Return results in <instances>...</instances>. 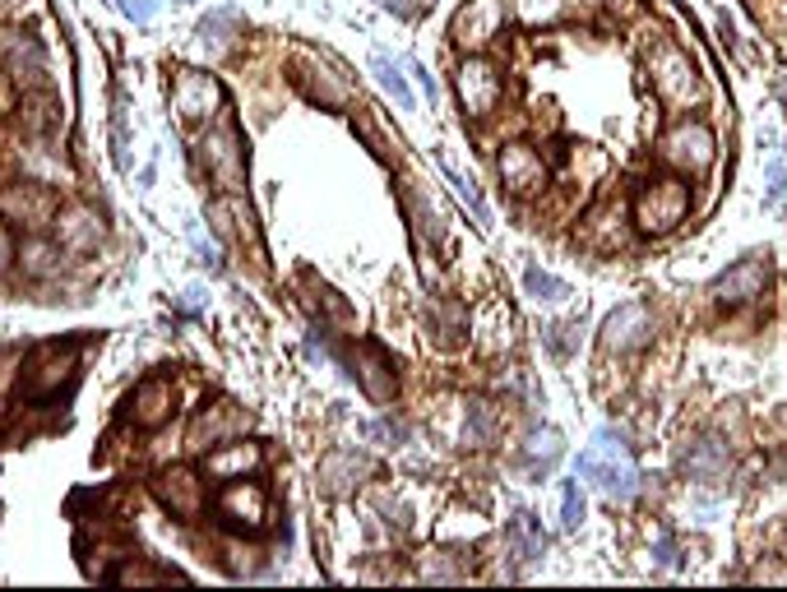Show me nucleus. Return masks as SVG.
Returning <instances> with one entry per match:
<instances>
[{"label": "nucleus", "mask_w": 787, "mask_h": 592, "mask_svg": "<svg viewBox=\"0 0 787 592\" xmlns=\"http://www.w3.org/2000/svg\"><path fill=\"white\" fill-rule=\"evenodd\" d=\"M686 218H690V181L676 177V171L649 177L630 195V222H635L639 236H672L686 228Z\"/></svg>", "instance_id": "f257e3e1"}, {"label": "nucleus", "mask_w": 787, "mask_h": 592, "mask_svg": "<svg viewBox=\"0 0 787 592\" xmlns=\"http://www.w3.org/2000/svg\"><path fill=\"white\" fill-rule=\"evenodd\" d=\"M644 75L649 89L668 112H695L705 102V75L690 61V51H681L676 42H653L644 56Z\"/></svg>", "instance_id": "f03ea898"}, {"label": "nucleus", "mask_w": 787, "mask_h": 592, "mask_svg": "<svg viewBox=\"0 0 787 592\" xmlns=\"http://www.w3.org/2000/svg\"><path fill=\"white\" fill-rule=\"evenodd\" d=\"M658 163L676 171V177H709L713 163H719V134H713L709 120H699V116H676L668 130L658 134Z\"/></svg>", "instance_id": "7ed1b4c3"}, {"label": "nucleus", "mask_w": 787, "mask_h": 592, "mask_svg": "<svg viewBox=\"0 0 787 592\" xmlns=\"http://www.w3.org/2000/svg\"><path fill=\"white\" fill-rule=\"evenodd\" d=\"M200 167L204 177L214 181L218 195H241L246 190V139H241L237 120H214V126H204L200 134Z\"/></svg>", "instance_id": "20e7f679"}, {"label": "nucleus", "mask_w": 787, "mask_h": 592, "mask_svg": "<svg viewBox=\"0 0 787 592\" xmlns=\"http://www.w3.org/2000/svg\"><path fill=\"white\" fill-rule=\"evenodd\" d=\"M505 93H510V79H505V65L492 61L486 51H468L454 69V98L468 120H492L500 112Z\"/></svg>", "instance_id": "39448f33"}, {"label": "nucleus", "mask_w": 787, "mask_h": 592, "mask_svg": "<svg viewBox=\"0 0 787 592\" xmlns=\"http://www.w3.org/2000/svg\"><path fill=\"white\" fill-rule=\"evenodd\" d=\"M496 177L510 200H542L551 190V163L542 158V149L529 139H510L496 153Z\"/></svg>", "instance_id": "423d86ee"}, {"label": "nucleus", "mask_w": 787, "mask_h": 592, "mask_svg": "<svg viewBox=\"0 0 787 592\" xmlns=\"http://www.w3.org/2000/svg\"><path fill=\"white\" fill-rule=\"evenodd\" d=\"M214 514H218V524H223L227 532L255 537V532L269 528L274 504H269V491H265L259 481L237 477V481H223V491H218V500H214Z\"/></svg>", "instance_id": "0eeeda50"}, {"label": "nucleus", "mask_w": 787, "mask_h": 592, "mask_svg": "<svg viewBox=\"0 0 787 592\" xmlns=\"http://www.w3.org/2000/svg\"><path fill=\"white\" fill-rule=\"evenodd\" d=\"M75 371H79V347L75 343H42L24 357L20 389L33 398V403H42V398L61 394L69 379H75Z\"/></svg>", "instance_id": "6e6552de"}, {"label": "nucleus", "mask_w": 787, "mask_h": 592, "mask_svg": "<svg viewBox=\"0 0 787 592\" xmlns=\"http://www.w3.org/2000/svg\"><path fill=\"white\" fill-rule=\"evenodd\" d=\"M292 83L306 93V102L315 107H353V79L329 61V56H315V51H296L292 56Z\"/></svg>", "instance_id": "1a4fd4ad"}, {"label": "nucleus", "mask_w": 787, "mask_h": 592, "mask_svg": "<svg viewBox=\"0 0 787 592\" xmlns=\"http://www.w3.org/2000/svg\"><path fill=\"white\" fill-rule=\"evenodd\" d=\"M398 204H404V218H408V232H412V246H417V255H422V265H427V273H435V265H431V255L445 246V236H449V228H445V214H441V204H435L431 195L417 181H404L398 185Z\"/></svg>", "instance_id": "9d476101"}, {"label": "nucleus", "mask_w": 787, "mask_h": 592, "mask_svg": "<svg viewBox=\"0 0 787 592\" xmlns=\"http://www.w3.org/2000/svg\"><path fill=\"white\" fill-rule=\"evenodd\" d=\"M574 477L580 481H588V486H598V491L607 496V500H635L639 496V486H644V477H639V467L630 463V459H621V454H602L598 445H588L580 459H574Z\"/></svg>", "instance_id": "9b49d317"}, {"label": "nucleus", "mask_w": 787, "mask_h": 592, "mask_svg": "<svg viewBox=\"0 0 787 592\" xmlns=\"http://www.w3.org/2000/svg\"><path fill=\"white\" fill-rule=\"evenodd\" d=\"M208 222H214V232L232 250L251 255V265H265V241H259V222L246 204V190H241V195H218L208 204Z\"/></svg>", "instance_id": "f8f14e48"}, {"label": "nucleus", "mask_w": 787, "mask_h": 592, "mask_svg": "<svg viewBox=\"0 0 787 592\" xmlns=\"http://www.w3.org/2000/svg\"><path fill=\"white\" fill-rule=\"evenodd\" d=\"M0 75H10V83H20L24 93L47 89V47H42V38H33L28 28H5L0 33Z\"/></svg>", "instance_id": "ddd939ff"}, {"label": "nucleus", "mask_w": 787, "mask_h": 592, "mask_svg": "<svg viewBox=\"0 0 787 592\" xmlns=\"http://www.w3.org/2000/svg\"><path fill=\"white\" fill-rule=\"evenodd\" d=\"M371 477H376V459L357 445L329 449V454L320 459V467H315V486H320V496H334V500L357 496Z\"/></svg>", "instance_id": "4468645a"}, {"label": "nucleus", "mask_w": 787, "mask_h": 592, "mask_svg": "<svg viewBox=\"0 0 787 592\" xmlns=\"http://www.w3.org/2000/svg\"><path fill=\"white\" fill-rule=\"evenodd\" d=\"M56 190L42 185V181H14V185H0V218L5 222H20L28 232H51V218H56Z\"/></svg>", "instance_id": "2eb2a0df"}, {"label": "nucleus", "mask_w": 787, "mask_h": 592, "mask_svg": "<svg viewBox=\"0 0 787 592\" xmlns=\"http://www.w3.org/2000/svg\"><path fill=\"white\" fill-rule=\"evenodd\" d=\"M658 334V316H653V306H644V301H625L617 306L611 316L602 320V352L611 357H630V352H639V347H649Z\"/></svg>", "instance_id": "dca6fc26"}, {"label": "nucleus", "mask_w": 787, "mask_h": 592, "mask_svg": "<svg viewBox=\"0 0 787 592\" xmlns=\"http://www.w3.org/2000/svg\"><path fill=\"white\" fill-rule=\"evenodd\" d=\"M505 20H510V5H505V0H468V5L454 14L449 38L464 56L468 51H486L505 33Z\"/></svg>", "instance_id": "f3484780"}, {"label": "nucleus", "mask_w": 787, "mask_h": 592, "mask_svg": "<svg viewBox=\"0 0 787 592\" xmlns=\"http://www.w3.org/2000/svg\"><path fill=\"white\" fill-rule=\"evenodd\" d=\"M223 107V83L204 69H181L172 79V112H177L181 126H208Z\"/></svg>", "instance_id": "a211bd4d"}, {"label": "nucleus", "mask_w": 787, "mask_h": 592, "mask_svg": "<svg viewBox=\"0 0 787 592\" xmlns=\"http://www.w3.org/2000/svg\"><path fill=\"white\" fill-rule=\"evenodd\" d=\"M769 292V265L764 259H737V265H727L719 278L709 283V296H713V306H723V310H746V306H756L760 296Z\"/></svg>", "instance_id": "6ab92c4d"}, {"label": "nucleus", "mask_w": 787, "mask_h": 592, "mask_svg": "<svg viewBox=\"0 0 787 592\" xmlns=\"http://www.w3.org/2000/svg\"><path fill=\"white\" fill-rule=\"evenodd\" d=\"M347 379H357V389L371 398V403H380V408L398 398V371H394V361L384 357L376 343L347 347Z\"/></svg>", "instance_id": "aec40b11"}, {"label": "nucleus", "mask_w": 787, "mask_h": 592, "mask_svg": "<svg viewBox=\"0 0 787 592\" xmlns=\"http://www.w3.org/2000/svg\"><path fill=\"white\" fill-rule=\"evenodd\" d=\"M153 496H157V504H163L167 514L200 518L204 504H208V486H204V473H195V467L172 463V467H163V473H157Z\"/></svg>", "instance_id": "412c9836"}, {"label": "nucleus", "mask_w": 787, "mask_h": 592, "mask_svg": "<svg viewBox=\"0 0 787 592\" xmlns=\"http://www.w3.org/2000/svg\"><path fill=\"white\" fill-rule=\"evenodd\" d=\"M20 171L28 181H42L51 190H69V185H75V167H69L65 149L56 144V134H24Z\"/></svg>", "instance_id": "4be33fe9"}, {"label": "nucleus", "mask_w": 787, "mask_h": 592, "mask_svg": "<svg viewBox=\"0 0 787 592\" xmlns=\"http://www.w3.org/2000/svg\"><path fill=\"white\" fill-rule=\"evenodd\" d=\"M51 236L61 241L69 255H93L102 241H107V222L98 218L93 204H61L56 218H51Z\"/></svg>", "instance_id": "5701e85b"}, {"label": "nucleus", "mask_w": 787, "mask_h": 592, "mask_svg": "<svg viewBox=\"0 0 787 592\" xmlns=\"http://www.w3.org/2000/svg\"><path fill=\"white\" fill-rule=\"evenodd\" d=\"M177 416V385L172 379H139L126 398V422L139 430H163Z\"/></svg>", "instance_id": "b1692460"}, {"label": "nucleus", "mask_w": 787, "mask_h": 592, "mask_svg": "<svg viewBox=\"0 0 787 592\" xmlns=\"http://www.w3.org/2000/svg\"><path fill=\"white\" fill-rule=\"evenodd\" d=\"M20 269L28 283H38V287H51V283H61L65 269H69V250L61 246L51 232H28L20 241Z\"/></svg>", "instance_id": "393cba45"}, {"label": "nucleus", "mask_w": 787, "mask_h": 592, "mask_svg": "<svg viewBox=\"0 0 787 592\" xmlns=\"http://www.w3.org/2000/svg\"><path fill=\"white\" fill-rule=\"evenodd\" d=\"M630 232H635V222H630L625 204H617V200H602L598 208H588V218L580 222V241L588 250H598V255L625 250Z\"/></svg>", "instance_id": "a878e982"}, {"label": "nucleus", "mask_w": 787, "mask_h": 592, "mask_svg": "<svg viewBox=\"0 0 787 592\" xmlns=\"http://www.w3.org/2000/svg\"><path fill=\"white\" fill-rule=\"evenodd\" d=\"M246 430H251V412L223 398V403H208L195 416V426H190V449H195V454H208L214 445L237 440V435H246Z\"/></svg>", "instance_id": "bb28decb"}, {"label": "nucleus", "mask_w": 787, "mask_h": 592, "mask_svg": "<svg viewBox=\"0 0 787 592\" xmlns=\"http://www.w3.org/2000/svg\"><path fill=\"white\" fill-rule=\"evenodd\" d=\"M259 463H265V449H259L255 440H246V435H237V440H223L204 454V477L237 481V477H251Z\"/></svg>", "instance_id": "cd10ccee"}, {"label": "nucleus", "mask_w": 787, "mask_h": 592, "mask_svg": "<svg viewBox=\"0 0 787 592\" xmlns=\"http://www.w3.org/2000/svg\"><path fill=\"white\" fill-rule=\"evenodd\" d=\"M561 454H566V440H561V430H556V426H533L519 440V449H515V459H519V467H523V477H529V481L551 477V467L561 463Z\"/></svg>", "instance_id": "c85d7f7f"}, {"label": "nucleus", "mask_w": 787, "mask_h": 592, "mask_svg": "<svg viewBox=\"0 0 787 592\" xmlns=\"http://www.w3.org/2000/svg\"><path fill=\"white\" fill-rule=\"evenodd\" d=\"M505 430V412L492 398H468L459 408V445L464 449H492Z\"/></svg>", "instance_id": "c756f323"}, {"label": "nucleus", "mask_w": 787, "mask_h": 592, "mask_svg": "<svg viewBox=\"0 0 787 592\" xmlns=\"http://www.w3.org/2000/svg\"><path fill=\"white\" fill-rule=\"evenodd\" d=\"M422 316H427V338L435 347H459L468 338V306L459 296H427Z\"/></svg>", "instance_id": "7c9ffc66"}, {"label": "nucleus", "mask_w": 787, "mask_h": 592, "mask_svg": "<svg viewBox=\"0 0 787 592\" xmlns=\"http://www.w3.org/2000/svg\"><path fill=\"white\" fill-rule=\"evenodd\" d=\"M727 459L732 454H727V445L719 440V435H695V440H686V449H681L676 467L690 481H713V477L727 473Z\"/></svg>", "instance_id": "2f4dec72"}, {"label": "nucleus", "mask_w": 787, "mask_h": 592, "mask_svg": "<svg viewBox=\"0 0 787 592\" xmlns=\"http://www.w3.org/2000/svg\"><path fill=\"white\" fill-rule=\"evenodd\" d=\"M542 551H547V528H542V518L533 510H519L505 524V555L515 565H533V561H542Z\"/></svg>", "instance_id": "473e14b6"}, {"label": "nucleus", "mask_w": 787, "mask_h": 592, "mask_svg": "<svg viewBox=\"0 0 787 592\" xmlns=\"http://www.w3.org/2000/svg\"><path fill=\"white\" fill-rule=\"evenodd\" d=\"M237 33H241V14L237 10H208L200 28H195V38H200V51L208 61H223L227 51L237 47Z\"/></svg>", "instance_id": "72a5a7b5"}, {"label": "nucleus", "mask_w": 787, "mask_h": 592, "mask_svg": "<svg viewBox=\"0 0 787 592\" xmlns=\"http://www.w3.org/2000/svg\"><path fill=\"white\" fill-rule=\"evenodd\" d=\"M472 574V561H468V551L459 546H441V551H427V555H417V579L422 583H464Z\"/></svg>", "instance_id": "f704fd0d"}, {"label": "nucleus", "mask_w": 787, "mask_h": 592, "mask_svg": "<svg viewBox=\"0 0 787 592\" xmlns=\"http://www.w3.org/2000/svg\"><path fill=\"white\" fill-rule=\"evenodd\" d=\"M56 126H61V102L51 98L47 89L24 93V102H20V130L24 134H56Z\"/></svg>", "instance_id": "c9c22d12"}, {"label": "nucleus", "mask_w": 787, "mask_h": 592, "mask_svg": "<svg viewBox=\"0 0 787 592\" xmlns=\"http://www.w3.org/2000/svg\"><path fill=\"white\" fill-rule=\"evenodd\" d=\"M468 329H472V334H482L478 343L486 347V352H505V347L515 343V334H510V329H515V316H510V310H505L500 301L486 306L478 320H468Z\"/></svg>", "instance_id": "e433bc0d"}, {"label": "nucleus", "mask_w": 787, "mask_h": 592, "mask_svg": "<svg viewBox=\"0 0 787 592\" xmlns=\"http://www.w3.org/2000/svg\"><path fill=\"white\" fill-rule=\"evenodd\" d=\"M510 14L523 28H556L574 14V0H510Z\"/></svg>", "instance_id": "4c0bfd02"}, {"label": "nucleus", "mask_w": 787, "mask_h": 592, "mask_svg": "<svg viewBox=\"0 0 787 592\" xmlns=\"http://www.w3.org/2000/svg\"><path fill=\"white\" fill-rule=\"evenodd\" d=\"M371 75H376V83H380V89L390 93L404 112H412V107H417V98H412V89H408L404 65H398L394 56H384V51H376V56H371Z\"/></svg>", "instance_id": "58836bf2"}, {"label": "nucleus", "mask_w": 787, "mask_h": 592, "mask_svg": "<svg viewBox=\"0 0 787 592\" xmlns=\"http://www.w3.org/2000/svg\"><path fill=\"white\" fill-rule=\"evenodd\" d=\"M102 579H112V583H126V588H130V583H163V579H181V574H177V569H172V574H167V569H149L144 561H139V555H120V565H116V569H107Z\"/></svg>", "instance_id": "ea45409f"}, {"label": "nucleus", "mask_w": 787, "mask_h": 592, "mask_svg": "<svg viewBox=\"0 0 787 592\" xmlns=\"http://www.w3.org/2000/svg\"><path fill=\"white\" fill-rule=\"evenodd\" d=\"M523 292L533 296V301H566L570 296V283L566 278H556V273H547V269H537V265H529L523 269Z\"/></svg>", "instance_id": "a19ab883"}, {"label": "nucleus", "mask_w": 787, "mask_h": 592, "mask_svg": "<svg viewBox=\"0 0 787 592\" xmlns=\"http://www.w3.org/2000/svg\"><path fill=\"white\" fill-rule=\"evenodd\" d=\"M371 504H376V514H380V524H384V532H390V537H404L412 528V514H408V504L398 500V496L376 491Z\"/></svg>", "instance_id": "79ce46f5"}, {"label": "nucleus", "mask_w": 787, "mask_h": 592, "mask_svg": "<svg viewBox=\"0 0 787 592\" xmlns=\"http://www.w3.org/2000/svg\"><path fill=\"white\" fill-rule=\"evenodd\" d=\"M361 435L371 445H384V449H398V445H408L412 440V426L408 422H398V416H376V422H366Z\"/></svg>", "instance_id": "37998d69"}, {"label": "nucleus", "mask_w": 787, "mask_h": 592, "mask_svg": "<svg viewBox=\"0 0 787 592\" xmlns=\"http://www.w3.org/2000/svg\"><path fill=\"white\" fill-rule=\"evenodd\" d=\"M584 524V491H580V481H566L561 486V528L574 532Z\"/></svg>", "instance_id": "c03bdc74"}, {"label": "nucleus", "mask_w": 787, "mask_h": 592, "mask_svg": "<svg viewBox=\"0 0 787 592\" xmlns=\"http://www.w3.org/2000/svg\"><path fill=\"white\" fill-rule=\"evenodd\" d=\"M445 177H449V185H454V190H459V200L472 208V218H478V222H486V200H482V190L472 185L468 177H459V171H454L449 163H445Z\"/></svg>", "instance_id": "a18cd8bd"}, {"label": "nucleus", "mask_w": 787, "mask_h": 592, "mask_svg": "<svg viewBox=\"0 0 787 592\" xmlns=\"http://www.w3.org/2000/svg\"><path fill=\"white\" fill-rule=\"evenodd\" d=\"M593 445H598L602 454H621V459H630V440H625V430H617V426H602L598 435H593Z\"/></svg>", "instance_id": "49530a36"}, {"label": "nucleus", "mask_w": 787, "mask_h": 592, "mask_svg": "<svg viewBox=\"0 0 787 592\" xmlns=\"http://www.w3.org/2000/svg\"><path fill=\"white\" fill-rule=\"evenodd\" d=\"M14 265H20V241H14V232L0 222V278L14 273Z\"/></svg>", "instance_id": "de8ad7c7"}, {"label": "nucleus", "mask_w": 787, "mask_h": 592, "mask_svg": "<svg viewBox=\"0 0 787 592\" xmlns=\"http://www.w3.org/2000/svg\"><path fill=\"white\" fill-rule=\"evenodd\" d=\"M112 5H116L120 14H126L130 24H139V28H149V24H153V5H149V0H112Z\"/></svg>", "instance_id": "09e8293b"}, {"label": "nucleus", "mask_w": 787, "mask_h": 592, "mask_svg": "<svg viewBox=\"0 0 787 592\" xmlns=\"http://www.w3.org/2000/svg\"><path fill=\"white\" fill-rule=\"evenodd\" d=\"M570 334H574V324H551L542 338H547V347H551L556 357H570V352H574V338H570Z\"/></svg>", "instance_id": "8fccbe9b"}, {"label": "nucleus", "mask_w": 787, "mask_h": 592, "mask_svg": "<svg viewBox=\"0 0 787 592\" xmlns=\"http://www.w3.org/2000/svg\"><path fill=\"white\" fill-rule=\"evenodd\" d=\"M14 375H24V352H14V347H5L0 352V389H10V379Z\"/></svg>", "instance_id": "3c124183"}, {"label": "nucleus", "mask_w": 787, "mask_h": 592, "mask_svg": "<svg viewBox=\"0 0 787 592\" xmlns=\"http://www.w3.org/2000/svg\"><path fill=\"white\" fill-rule=\"evenodd\" d=\"M653 561H658V565H681V546H676V537H672L668 528H662V532H658V546H653Z\"/></svg>", "instance_id": "603ef678"}, {"label": "nucleus", "mask_w": 787, "mask_h": 592, "mask_svg": "<svg viewBox=\"0 0 787 592\" xmlns=\"http://www.w3.org/2000/svg\"><path fill=\"white\" fill-rule=\"evenodd\" d=\"M190 241H195V250H200V265H208L214 273H223V255H218L214 246H208V241H204V232H200V228L190 232Z\"/></svg>", "instance_id": "864d4df0"}, {"label": "nucleus", "mask_w": 787, "mask_h": 592, "mask_svg": "<svg viewBox=\"0 0 787 592\" xmlns=\"http://www.w3.org/2000/svg\"><path fill=\"white\" fill-rule=\"evenodd\" d=\"M384 10L398 14V20H417V14H422V0H384Z\"/></svg>", "instance_id": "5fc2aeb1"}, {"label": "nucleus", "mask_w": 787, "mask_h": 592, "mask_svg": "<svg viewBox=\"0 0 787 592\" xmlns=\"http://www.w3.org/2000/svg\"><path fill=\"white\" fill-rule=\"evenodd\" d=\"M408 69H412V75H417V89H422V93H427V98H431V102H435V79H431V75H427V65H417V61H412V65H408Z\"/></svg>", "instance_id": "6e6d98bb"}, {"label": "nucleus", "mask_w": 787, "mask_h": 592, "mask_svg": "<svg viewBox=\"0 0 787 592\" xmlns=\"http://www.w3.org/2000/svg\"><path fill=\"white\" fill-rule=\"evenodd\" d=\"M0 10H10V0H0Z\"/></svg>", "instance_id": "4d7b16f0"}, {"label": "nucleus", "mask_w": 787, "mask_h": 592, "mask_svg": "<svg viewBox=\"0 0 787 592\" xmlns=\"http://www.w3.org/2000/svg\"><path fill=\"white\" fill-rule=\"evenodd\" d=\"M177 5H190V0H177Z\"/></svg>", "instance_id": "13d9d810"}]
</instances>
